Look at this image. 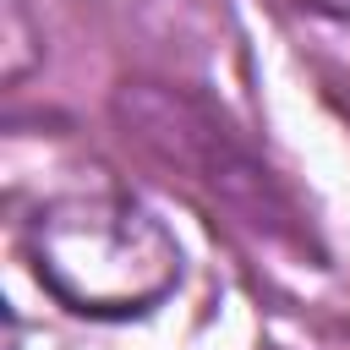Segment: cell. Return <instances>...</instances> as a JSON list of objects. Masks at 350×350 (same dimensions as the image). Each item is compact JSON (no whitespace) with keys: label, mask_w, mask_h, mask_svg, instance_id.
Returning a JSON list of instances; mask_svg holds the SVG:
<instances>
[{"label":"cell","mask_w":350,"mask_h":350,"mask_svg":"<svg viewBox=\"0 0 350 350\" xmlns=\"http://www.w3.org/2000/svg\"><path fill=\"white\" fill-rule=\"evenodd\" d=\"M33 279L82 317H142L180 284V246L126 191H66L27 219Z\"/></svg>","instance_id":"6da1fadb"}]
</instances>
